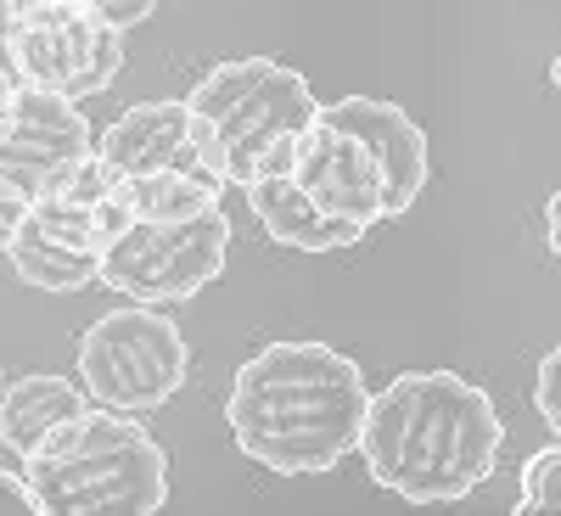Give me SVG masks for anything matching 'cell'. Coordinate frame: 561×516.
Listing matches in <instances>:
<instances>
[{"mask_svg": "<svg viewBox=\"0 0 561 516\" xmlns=\"http://www.w3.org/2000/svg\"><path fill=\"white\" fill-rule=\"evenodd\" d=\"M556 478H561V449H556V444L539 449V455H528V460H523V500H517V511H523V516L556 511Z\"/></svg>", "mask_w": 561, "mask_h": 516, "instance_id": "9a60e30c", "label": "cell"}, {"mask_svg": "<svg viewBox=\"0 0 561 516\" xmlns=\"http://www.w3.org/2000/svg\"><path fill=\"white\" fill-rule=\"evenodd\" d=\"M0 388H7V370H0Z\"/></svg>", "mask_w": 561, "mask_h": 516, "instance_id": "7402d4cb", "label": "cell"}, {"mask_svg": "<svg viewBox=\"0 0 561 516\" xmlns=\"http://www.w3.org/2000/svg\"><path fill=\"white\" fill-rule=\"evenodd\" d=\"M545 248L561 253V203H556V197L545 203Z\"/></svg>", "mask_w": 561, "mask_h": 516, "instance_id": "44dd1931", "label": "cell"}, {"mask_svg": "<svg viewBox=\"0 0 561 516\" xmlns=\"http://www.w3.org/2000/svg\"><path fill=\"white\" fill-rule=\"evenodd\" d=\"M90 12H96V18H107L113 28H135V23H147L152 12H158V0H90Z\"/></svg>", "mask_w": 561, "mask_h": 516, "instance_id": "e0dca14e", "label": "cell"}, {"mask_svg": "<svg viewBox=\"0 0 561 516\" xmlns=\"http://www.w3.org/2000/svg\"><path fill=\"white\" fill-rule=\"evenodd\" d=\"M90 147H96V135H90V118L79 113V102L23 84L7 118H0V185L34 203L45 192H57L62 174Z\"/></svg>", "mask_w": 561, "mask_h": 516, "instance_id": "30bf717a", "label": "cell"}, {"mask_svg": "<svg viewBox=\"0 0 561 516\" xmlns=\"http://www.w3.org/2000/svg\"><path fill=\"white\" fill-rule=\"evenodd\" d=\"M185 370H192V348L152 303L113 309L79 337V388L102 410L147 415L185 388Z\"/></svg>", "mask_w": 561, "mask_h": 516, "instance_id": "52a82bcc", "label": "cell"}, {"mask_svg": "<svg viewBox=\"0 0 561 516\" xmlns=\"http://www.w3.org/2000/svg\"><path fill=\"white\" fill-rule=\"evenodd\" d=\"M90 410V393L57 370H34V377H18L0 388V444H7L18 460L39 449L45 433H57L62 421L84 415Z\"/></svg>", "mask_w": 561, "mask_h": 516, "instance_id": "4fadbf2b", "label": "cell"}, {"mask_svg": "<svg viewBox=\"0 0 561 516\" xmlns=\"http://www.w3.org/2000/svg\"><path fill=\"white\" fill-rule=\"evenodd\" d=\"M192 107V147L197 158L225 180L248 192L264 174H287L293 147L314 118V90L298 68L275 57H237L197 79L185 96Z\"/></svg>", "mask_w": 561, "mask_h": 516, "instance_id": "277c9868", "label": "cell"}, {"mask_svg": "<svg viewBox=\"0 0 561 516\" xmlns=\"http://www.w3.org/2000/svg\"><path fill=\"white\" fill-rule=\"evenodd\" d=\"M427 135L404 107L377 96H343L314 107L287 174L320 214L370 230L377 219L410 214L427 185Z\"/></svg>", "mask_w": 561, "mask_h": 516, "instance_id": "3957f363", "label": "cell"}, {"mask_svg": "<svg viewBox=\"0 0 561 516\" xmlns=\"http://www.w3.org/2000/svg\"><path fill=\"white\" fill-rule=\"evenodd\" d=\"M225 253H230L225 203L192 219H124L102 248L96 287L152 309L185 303L225 275Z\"/></svg>", "mask_w": 561, "mask_h": 516, "instance_id": "8992f818", "label": "cell"}, {"mask_svg": "<svg viewBox=\"0 0 561 516\" xmlns=\"http://www.w3.org/2000/svg\"><path fill=\"white\" fill-rule=\"evenodd\" d=\"M18 51L23 84L51 90L68 102H90L118 79L124 68V28L96 18L84 0H51V7H28L0 23Z\"/></svg>", "mask_w": 561, "mask_h": 516, "instance_id": "ba28073f", "label": "cell"}, {"mask_svg": "<svg viewBox=\"0 0 561 516\" xmlns=\"http://www.w3.org/2000/svg\"><path fill=\"white\" fill-rule=\"evenodd\" d=\"M248 208L259 219V230L275 242V248H293V253H337V248H354L365 230L320 214L293 174H264L248 185Z\"/></svg>", "mask_w": 561, "mask_h": 516, "instance_id": "7c38bea8", "label": "cell"}, {"mask_svg": "<svg viewBox=\"0 0 561 516\" xmlns=\"http://www.w3.org/2000/svg\"><path fill=\"white\" fill-rule=\"evenodd\" d=\"M23 214H28V203H23L18 192H7V185H0V259H7V248H12V237H18Z\"/></svg>", "mask_w": 561, "mask_h": 516, "instance_id": "d6986e66", "label": "cell"}, {"mask_svg": "<svg viewBox=\"0 0 561 516\" xmlns=\"http://www.w3.org/2000/svg\"><path fill=\"white\" fill-rule=\"evenodd\" d=\"M18 90H23V68H18V51H12L7 28H0V107H7Z\"/></svg>", "mask_w": 561, "mask_h": 516, "instance_id": "ffe728a7", "label": "cell"}, {"mask_svg": "<svg viewBox=\"0 0 561 516\" xmlns=\"http://www.w3.org/2000/svg\"><path fill=\"white\" fill-rule=\"evenodd\" d=\"M124 219L129 214H124L118 197H107V203H73V197L45 192V197L28 203L7 259L39 293H84V287H96L102 248H107V237Z\"/></svg>", "mask_w": 561, "mask_h": 516, "instance_id": "9c48e42d", "label": "cell"}, {"mask_svg": "<svg viewBox=\"0 0 561 516\" xmlns=\"http://www.w3.org/2000/svg\"><path fill=\"white\" fill-rule=\"evenodd\" d=\"M23 478L45 516H152L169 500V460L129 410L90 404L23 455Z\"/></svg>", "mask_w": 561, "mask_h": 516, "instance_id": "5b68a950", "label": "cell"}, {"mask_svg": "<svg viewBox=\"0 0 561 516\" xmlns=\"http://www.w3.org/2000/svg\"><path fill=\"white\" fill-rule=\"evenodd\" d=\"M534 399H539V415H545V427L556 433V427H561V348H545V359H539V388H534Z\"/></svg>", "mask_w": 561, "mask_h": 516, "instance_id": "2e32d148", "label": "cell"}, {"mask_svg": "<svg viewBox=\"0 0 561 516\" xmlns=\"http://www.w3.org/2000/svg\"><path fill=\"white\" fill-rule=\"evenodd\" d=\"M96 152L113 163L118 180L203 163L197 147H192V107H185V102H163V96L118 113V118L96 135Z\"/></svg>", "mask_w": 561, "mask_h": 516, "instance_id": "8fae6325", "label": "cell"}, {"mask_svg": "<svg viewBox=\"0 0 561 516\" xmlns=\"http://www.w3.org/2000/svg\"><path fill=\"white\" fill-rule=\"evenodd\" d=\"M365 370L332 343H270L225 399L237 449L275 478H314L343 466L365 421Z\"/></svg>", "mask_w": 561, "mask_h": 516, "instance_id": "7a4b0ae2", "label": "cell"}, {"mask_svg": "<svg viewBox=\"0 0 561 516\" xmlns=\"http://www.w3.org/2000/svg\"><path fill=\"white\" fill-rule=\"evenodd\" d=\"M0 511H23V516L39 511V500H34V489H28L23 472H0Z\"/></svg>", "mask_w": 561, "mask_h": 516, "instance_id": "ac0fdd59", "label": "cell"}, {"mask_svg": "<svg viewBox=\"0 0 561 516\" xmlns=\"http://www.w3.org/2000/svg\"><path fill=\"white\" fill-rule=\"evenodd\" d=\"M505 421L494 399L455 370H404L365 399V472L410 505L466 500L500 460Z\"/></svg>", "mask_w": 561, "mask_h": 516, "instance_id": "6da1fadb", "label": "cell"}, {"mask_svg": "<svg viewBox=\"0 0 561 516\" xmlns=\"http://www.w3.org/2000/svg\"><path fill=\"white\" fill-rule=\"evenodd\" d=\"M129 219H192L203 208L225 203V180L208 163H185V169H158V174H135L118 180V192Z\"/></svg>", "mask_w": 561, "mask_h": 516, "instance_id": "5bb4252c", "label": "cell"}]
</instances>
